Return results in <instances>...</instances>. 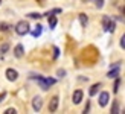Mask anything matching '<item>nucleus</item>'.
Returning <instances> with one entry per match:
<instances>
[{"label":"nucleus","instance_id":"13","mask_svg":"<svg viewBox=\"0 0 125 114\" xmlns=\"http://www.w3.org/2000/svg\"><path fill=\"white\" fill-rule=\"evenodd\" d=\"M119 85H121V79H119V78L116 76V81H115V87H113V91H115V93H117V91H119Z\"/></svg>","mask_w":125,"mask_h":114},{"label":"nucleus","instance_id":"3","mask_svg":"<svg viewBox=\"0 0 125 114\" xmlns=\"http://www.w3.org/2000/svg\"><path fill=\"white\" fill-rule=\"evenodd\" d=\"M102 24H104V30L105 32H115V28H116V24L113 20H110V17L105 15L102 18Z\"/></svg>","mask_w":125,"mask_h":114},{"label":"nucleus","instance_id":"22","mask_svg":"<svg viewBox=\"0 0 125 114\" xmlns=\"http://www.w3.org/2000/svg\"><path fill=\"white\" fill-rule=\"evenodd\" d=\"M14 113H17V111H15V108H8V110L5 111V114H14Z\"/></svg>","mask_w":125,"mask_h":114},{"label":"nucleus","instance_id":"9","mask_svg":"<svg viewBox=\"0 0 125 114\" xmlns=\"http://www.w3.org/2000/svg\"><path fill=\"white\" fill-rule=\"evenodd\" d=\"M14 55H15V58H21V56L24 55V47L21 46V44H17V46L14 47Z\"/></svg>","mask_w":125,"mask_h":114},{"label":"nucleus","instance_id":"23","mask_svg":"<svg viewBox=\"0 0 125 114\" xmlns=\"http://www.w3.org/2000/svg\"><path fill=\"white\" fill-rule=\"evenodd\" d=\"M53 52H55V53H53V58L57 59V58H58V55H60V50H58V47H55V49H53Z\"/></svg>","mask_w":125,"mask_h":114},{"label":"nucleus","instance_id":"21","mask_svg":"<svg viewBox=\"0 0 125 114\" xmlns=\"http://www.w3.org/2000/svg\"><path fill=\"white\" fill-rule=\"evenodd\" d=\"M93 2H96V6H98L99 9H101L102 6H104V0H93Z\"/></svg>","mask_w":125,"mask_h":114},{"label":"nucleus","instance_id":"7","mask_svg":"<svg viewBox=\"0 0 125 114\" xmlns=\"http://www.w3.org/2000/svg\"><path fill=\"white\" fill-rule=\"evenodd\" d=\"M83 96H84L83 90H75V91H73V96H72V100H73V104H75V105L81 104V100H83Z\"/></svg>","mask_w":125,"mask_h":114},{"label":"nucleus","instance_id":"24","mask_svg":"<svg viewBox=\"0 0 125 114\" xmlns=\"http://www.w3.org/2000/svg\"><path fill=\"white\" fill-rule=\"evenodd\" d=\"M121 47L125 49V35H122V38H121Z\"/></svg>","mask_w":125,"mask_h":114},{"label":"nucleus","instance_id":"19","mask_svg":"<svg viewBox=\"0 0 125 114\" xmlns=\"http://www.w3.org/2000/svg\"><path fill=\"white\" fill-rule=\"evenodd\" d=\"M64 75H66V70H62V68H60V70L57 72V76H58V78H64Z\"/></svg>","mask_w":125,"mask_h":114},{"label":"nucleus","instance_id":"4","mask_svg":"<svg viewBox=\"0 0 125 114\" xmlns=\"http://www.w3.org/2000/svg\"><path fill=\"white\" fill-rule=\"evenodd\" d=\"M58 104H60V97L58 96H53L51 99V102H49V111L51 113H55L58 110Z\"/></svg>","mask_w":125,"mask_h":114},{"label":"nucleus","instance_id":"12","mask_svg":"<svg viewBox=\"0 0 125 114\" xmlns=\"http://www.w3.org/2000/svg\"><path fill=\"white\" fill-rule=\"evenodd\" d=\"M79 21H81V26H87V21H89V18H87L85 14H79Z\"/></svg>","mask_w":125,"mask_h":114},{"label":"nucleus","instance_id":"15","mask_svg":"<svg viewBox=\"0 0 125 114\" xmlns=\"http://www.w3.org/2000/svg\"><path fill=\"white\" fill-rule=\"evenodd\" d=\"M111 113H119V104H117V100H115L113 102V106H111Z\"/></svg>","mask_w":125,"mask_h":114},{"label":"nucleus","instance_id":"5","mask_svg":"<svg viewBox=\"0 0 125 114\" xmlns=\"http://www.w3.org/2000/svg\"><path fill=\"white\" fill-rule=\"evenodd\" d=\"M99 105L101 106H107V104H108V100H110V94L107 93V91H102L101 94H99Z\"/></svg>","mask_w":125,"mask_h":114},{"label":"nucleus","instance_id":"10","mask_svg":"<svg viewBox=\"0 0 125 114\" xmlns=\"http://www.w3.org/2000/svg\"><path fill=\"white\" fill-rule=\"evenodd\" d=\"M41 32H43V28L40 26V24H37V26H35V29H34L31 34H32V37H34V38H38V37L41 35Z\"/></svg>","mask_w":125,"mask_h":114},{"label":"nucleus","instance_id":"18","mask_svg":"<svg viewBox=\"0 0 125 114\" xmlns=\"http://www.w3.org/2000/svg\"><path fill=\"white\" fill-rule=\"evenodd\" d=\"M61 12V9H52V11H49V12H46L44 15H47V17H51L52 14H60Z\"/></svg>","mask_w":125,"mask_h":114},{"label":"nucleus","instance_id":"1","mask_svg":"<svg viewBox=\"0 0 125 114\" xmlns=\"http://www.w3.org/2000/svg\"><path fill=\"white\" fill-rule=\"evenodd\" d=\"M31 78H34V79H37V81H38V85H40V88H41V90H49V87H52L53 84H55V82H57V81H55V79H52V78H43V76L41 75H34V76H31Z\"/></svg>","mask_w":125,"mask_h":114},{"label":"nucleus","instance_id":"16","mask_svg":"<svg viewBox=\"0 0 125 114\" xmlns=\"http://www.w3.org/2000/svg\"><path fill=\"white\" fill-rule=\"evenodd\" d=\"M9 50V44H2L0 46V53H6Z\"/></svg>","mask_w":125,"mask_h":114},{"label":"nucleus","instance_id":"14","mask_svg":"<svg viewBox=\"0 0 125 114\" xmlns=\"http://www.w3.org/2000/svg\"><path fill=\"white\" fill-rule=\"evenodd\" d=\"M49 24H51V29H53L55 26H57V18H55L53 15H51V18H49Z\"/></svg>","mask_w":125,"mask_h":114},{"label":"nucleus","instance_id":"11","mask_svg":"<svg viewBox=\"0 0 125 114\" xmlns=\"http://www.w3.org/2000/svg\"><path fill=\"white\" fill-rule=\"evenodd\" d=\"M99 87H101V84H93V85L90 87V91H89L90 96H96V93H98V90H99Z\"/></svg>","mask_w":125,"mask_h":114},{"label":"nucleus","instance_id":"17","mask_svg":"<svg viewBox=\"0 0 125 114\" xmlns=\"http://www.w3.org/2000/svg\"><path fill=\"white\" fill-rule=\"evenodd\" d=\"M9 24L8 23H0V30H2V32H5V30H9Z\"/></svg>","mask_w":125,"mask_h":114},{"label":"nucleus","instance_id":"8","mask_svg":"<svg viewBox=\"0 0 125 114\" xmlns=\"http://www.w3.org/2000/svg\"><path fill=\"white\" fill-rule=\"evenodd\" d=\"M6 78H8V81H17L18 72L15 68H6Z\"/></svg>","mask_w":125,"mask_h":114},{"label":"nucleus","instance_id":"6","mask_svg":"<svg viewBox=\"0 0 125 114\" xmlns=\"http://www.w3.org/2000/svg\"><path fill=\"white\" fill-rule=\"evenodd\" d=\"M41 106H43V99H41L40 96H35V97L32 99V108H34V111L38 113V111L41 110Z\"/></svg>","mask_w":125,"mask_h":114},{"label":"nucleus","instance_id":"25","mask_svg":"<svg viewBox=\"0 0 125 114\" xmlns=\"http://www.w3.org/2000/svg\"><path fill=\"white\" fill-rule=\"evenodd\" d=\"M5 97H6V93H2V94H0V102H3Z\"/></svg>","mask_w":125,"mask_h":114},{"label":"nucleus","instance_id":"20","mask_svg":"<svg viewBox=\"0 0 125 114\" xmlns=\"http://www.w3.org/2000/svg\"><path fill=\"white\" fill-rule=\"evenodd\" d=\"M29 17H31V18H40V17H41V14H38V12H31Z\"/></svg>","mask_w":125,"mask_h":114},{"label":"nucleus","instance_id":"26","mask_svg":"<svg viewBox=\"0 0 125 114\" xmlns=\"http://www.w3.org/2000/svg\"><path fill=\"white\" fill-rule=\"evenodd\" d=\"M0 3H2V0H0Z\"/></svg>","mask_w":125,"mask_h":114},{"label":"nucleus","instance_id":"2","mask_svg":"<svg viewBox=\"0 0 125 114\" xmlns=\"http://www.w3.org/2000/svg\"><path fill=\"white\" fill-rule=\"evenodd\" d=\"M15 32L18 34V35H26V34H29L31 32V26L26 23V21H18L17 24H15Z\"/></svg>","mask_w":125,"mask_h":114}]
</instances>
